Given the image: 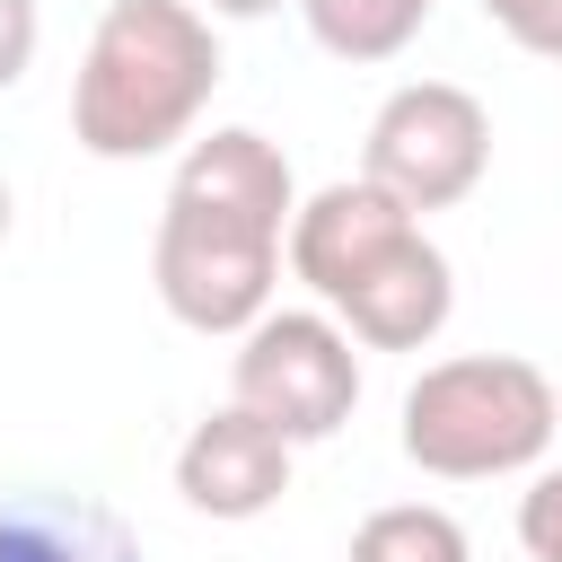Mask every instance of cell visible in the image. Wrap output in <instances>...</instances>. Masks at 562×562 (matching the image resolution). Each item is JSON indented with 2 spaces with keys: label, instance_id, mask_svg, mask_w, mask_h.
<instances>
[{
  "label": "cell",
  "instance_id": "obj_1",
  "mask_svg": "<svg viewBox=\"0 0 562 562\" xmlns=\"http://www.w3.org/2000/svg\"><path fill=\"white\" fill-rule=\"evenodd\" d=\"M290 211H299V176H290L281 140H263L255 123H220V132L184 140V167H176V184L158 202V237H149L158 307L184 334H246L272 307Z\"/></svg>",
  "mask_w": 562,
  "mask_h": 562
},
{
  "label": "cell",
  "instance_id": "obj_2",
  "mask_svg": "<svg viewBox=\"0 0 562 562\" xmlns=\"http://www.w3.org/2000/svg\"><path fill=\"white\" fill-rule=\"evenodd\" d=\"M211 88H220V35L193 0H105L70 79V140L105 167L158 158L193 140Z\"/></svg>",
  "mask_w": 562,
  "mask_h": 562
},
{
  "label": "cell",
  "instance_id": "obj_3",
  "mask_svg": "<svg viewBox=\"0 0 562 562\" xmlns=\"http://www.w3.org/2000/svg\"><path fill=\"white\" fill-rule=\"evenodd\" d=\"M562 430V395L536 360L518 351H457V360H430L413 386H404V457L439 483H492V474H527L544 465Z\"/></svg>",
  "mask_w": 562,
  "mask_h": 562
},
{
  "label": "cell",
  "instance_id": "obj_4",
  "mask_svg": "<svg viewBox=\"0 0 562 562\" xmlns=\"http://www.w3.org/2000/svg\"><path fill=\"white\" fill-rule=\"evenodd\" d=\"M228 404H246L255 422H272L290 448L334 439L360 404V351L325 307H263L237 334L228 360Z\"/></svg>",
  "mask_w": 562,
  "mask_h": 562
},
{
  "label": "cell",
  "instance_id": "obj_5",
  "mask_svg": "<svg viewBox=\"0 0 562 562\" xmlns=\"http://www.w3.org/2000/svg\"><path fill=\"white\" fill-rule=\"evenodd\" d=\"M492 167V114L474 88L457 79H413L395 88L378 114H369V140H360V176L378 193H395L413 220L430 211H457Z\"/></svg>",
  "mask_w": 562,
  "mask_h": 562
},
{
  "label": "cell",
  "instance_id": "obj_6",
  "mask_svg": "<svg viewBox=\"0 0 562 562\" xmlns=\"http://www.w3.org/2000/svg\"><path fill=\"white\" fill-rule=\"evenodd\" d=\"M176 492H184V509L246 527V518L281 509V492H290V439H281L272 422H255L246 404H220V413H202V422L184 430V448H176Z\"/></svg>",
  "mask_w": 562,
  "mask_h": 562
},
{
  "label": "cell",
  "instance_id": "obj_7",
  "mask_svg": "<svg viewBox=\"0 0 562 562\" xmlns=\"http://www.w3.org/2000/svg\"><path fill=\"white\" fill-rule=\"evenodd\" d=\"M325 316H334L360 351H422V342H439V325L457 316V272H448V255H439L422 228H404L342 299H325Z\"/></svg>",
  "mask_w": 562,
  "mask_h": 562
},
{
  "label": "cell",
  "instance_id": "obj_8",
  "mask_svg": "<svg viewBox=\"0 0 562 562\" xmlns=\"http://www.w3.org/2000/svg\"><path fill=\"white\" fill-rule=\"evenodd\" d=\"M404 228H422L395 193H378L369 176H342V184H316L299 211H290V237H281V255H290V272L316 290V299H342Z\"/></svg>",
  "mask_w": 562,
  "mask_h": 562
},
{
  "label": "cell",
  "instance_id": "obj_9",
  "mask_svg": "<svg viewBox=\"0 0 562 562\" xmlns=\"http://www.w3.org/2000/svg\"><path fill=\"white\" fill-rule=\"evenodd\" d=\"M0 562H132V536L79 492H9Z\"/></svg>",
  "mask_w": 562,
  "mask_h": 562
},
{
  "label": "cell",
  "instance_id": "obj_10",
  "mask_svg": "<svg viewBox=\"0 0 562 562\" xmlns=\"http://www.w3.org/2000/svg\"><path fill=\"white\" fill-rule=\"evenodd\" d=\"M299 18L334 61H395L422 35L430 0H299Z\"/></svg>",
  "mask_w": 562,
  "mask_h": 562
},
{
  "label": "cell",
  "instance_id": "obj_11",
  "mask_svg": "<svg viewBox=\"0 0 562 562\" xmlns=\"http://www.w3.org/2000/svg\"><path fill=\"white\" fill-rule=\"evenodd\" d=\"M351 562H474L465 527L430 501H395V509H369L360 536H351Z\"/></svg>",
  "mask_w": 562,
  "mask_h": 562
},
{
  "label": "cell",
  "instance_id": "obj_12",
  "mask_svg": "<svg viewBox=\"0 0 562 562\" xmlns=\"http://www.w3.org/2000/svg\"><path fill=\"white\" fill-rule=\"evenodd\" d=\"M518 544H527V562H562V465H544L518 492Z\"/></svg>",
  "mask_w": 562,
  "mask_h": 562
},
{
  "label": "cell",
  "instance_id": "obj_13",
  "mask_svg": "<svg viewBox=\"0 0 562 562\" xmlns=\"http://www.w3.org/2000/svg\"><path fill=\"white\" fill-rule=\"evenodd\" d=\"M483 18L518 44V53H536V61H562V0H483Z\"/></svg>",
  "mask_w": 562,
  "mask_h": 562
},
{
  "label": "cell",
  "instance_id": "obj_14",
  "mask_svg": "<svg viewBox=\"0 0 562 562\" xmlns=\"http://www.w3.org/2000/svg\"><path fill=\"white\" fill-rule=\"evenodd\" d=\"M35 35H44L35 0H0V88H18V79H26V61H35Z\"/></svg>",
  "mask_w": 562,
  "mask_h": 562
},
{
  "label": "cell",
  "instance_id": "obj_15",
  "mask_svg": "<svg viewBox=\"0 0 562 562\" xmlns=\"http://www.w3.org/2000/svg\"><path fill=\"white\" fill-rule=\"evenodd\" d=\"M193 9H202V18H272L281 0H193Z\"/></svg>",
  "mask_w": 562,
  "mask_h": 562
},
{
  "label": "cell",
  "instance_id": "obj_16",
  "mask_svg": "<svg viewBox=\"0 0 562 562\" xmlns=\"http://www.w3.org/2000/svg\"><path fill=\"white\" fill-rule=\"evenodd\" d=\"M0 237H9V176H0Z\"/></svg>",
  "mask_w": 562,
  "mask_h": 562
},
{
  "label": "cell",
  "instance_id": "obj_17",
  "mask_svg": "<svg viewBox=\"0 0 562 562\" xmlns=\"http://www.w3.org/2000/svg\"><path fill=\"white\" fill-rule=\"evenodd\" d=\"M553 395H562V386H553Z\"/></svg>",
  "mask_w": 562,
  "mask_h": 562
}]
</instances>
